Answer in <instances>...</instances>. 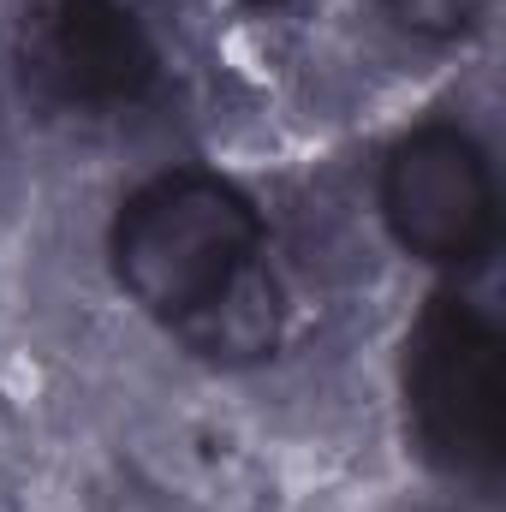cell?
I'll return each instance as SVG.
<instances>
[{
  "label": "cell",
  "mask_w": 506,
  "mask_h": 512,
  "mask_svg": "<svg viewBox=\"0 0 506 512\" xmlns=\"http://www.w3.org/2000/svg\"><path fill=\"white\" fill-rule=\"evenodd\" d=\"M126 298L215 364H251L280 340V286L268 227L215 167H167L143 179L108 227Z\"/></svg>",
  "instance_id": "cell-1"
},
{
  "label": "cell",
  "mask_w": 506,
  "mask_h": 512,
  "mask_svg": "<svg viewBox=\"0 0 506 512\" xmlns=\"http://www.w3.org/2000/svg\"><path fill=\"white\" fill-rule=\"evenodd\" d=\"M405 423L417 453L471 489H501V322L465 292H435L405 334Z\"/></svg>",
  "instance_id": "cell-2"
},
{
  "label": "cell",
  "mask_w": 506,
  "mask_h": 512,
  "mask_svg": "<svg viewBox=\"0 0 506 512\" xmlns=\"http://www.w3.org/2000/svg\"><path fill=\"white\" fill-rule=\"evenodd\" d=\"M381 221L399 251L429 268H483L501 233V191L477 131L459 120L405 131L381 161Z\"/></svg>",
  "instance_id": "cell-3"
},
{
  "label": "cell",
  "mask_w": 506,
  "mask_h": 512,
  "mask_svg": "<svg viewBox=\"0 0 506 512\" xmlns=\"http://www.w3.org/2000/svg\"><path fill=\"white\" fill-rule=\"evenodd\" d=\"M18 78L66 114H120L155 96L161 42L131 0H30L18 18Z\"/></svg>",
  "instance_id": "cell-4"
},
{
  "label": "cell",
  "mask_w": 506,
  "mask_h": 512,
  "mask_svg": "<svg viewBox=\"0 0 506 512\" xmlns=\"http://www.w3.org/2000/svg\"><path fill=\"white\" fill-rule=\"evenodd\" d=\"M495 0H381V12L417 42H465L483 30Z\"/></svg>",
  "instance_id": "cell-5"
},
{
  "label": "cell",
  "mask_w": 506,
  "mask_h": 512,
  "mask_svg": "<svg viewBox=\"0 0 506 512\" xmlns=\"http://www.w3.org/2000/svg\"><path fill=\"white\" fill-rule=\"evenodd\" d=\"M251 6H280V0H251Z\"/></svg>",
  "instance_id": "cell-6"
}]
</instances>
